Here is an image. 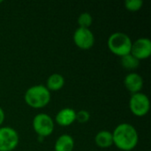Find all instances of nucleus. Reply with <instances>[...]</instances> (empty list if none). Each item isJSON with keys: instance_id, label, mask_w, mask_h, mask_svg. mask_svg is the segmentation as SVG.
I'll return each mask as SVG.
<instances>
[{"instance_id": "18", "label": "nucleus", "mask_w": 151, "mask_h": 151, "mask_svg": "<svg viewBox=\"0 0 151 151\" xmlns=\"http://www.w3.org/2000/svg\"><path fill=\"white\" fill-rule=\"evenodd\" d=\"M4 119H5V114H4V111L3 110L2 107H0V127H2L4 121Z\"/></svg>"}, {"instance_id": "16", "label": "nucleus", "mask_w": 151, "mask_h": 151, "mask_svg": "<svg viewBox=\"0 0 151 151\" xmlns=\"http://www.w3.org/2000/svg\"><path fill=\"white\" fill-rule=\"evenodd\" d=\"M143 5L142 0H126L125 7L129 12H137L142 9Z\"/></svg>"}, {"instance_id": "8", "label": "nucleus", "mask_w": 151, "mask_h": 151, "mask_svg": "<svg viewBox=\"0 0 151 151\" xmlns=\"http://www.w3.org/2000/svg\"><path fill=\"white\" fill-rule=\"evenodd\" d=\"M130 54L139 61L149 58L151 55V41L146 37L135 40L132 42Z\"/></svg>"}, {"instance_id": "13", "label": "nucleus", "mask_w": 151, "mask_h": 151, "mask_svg": "<svg viewBox=\"0 0 151 151\" xmlns=\"http://www.w3.org/2000/svg\"><path fill=\"white\" fill-rule=\"evenodd\" d=\"M65 85V78L59 73H52L49 76L46 82V88L50 92L60 90Z\"/></svg>"}, {"instance_id": "4", "label": "nucleus", "mask_w": 151, "mask_h": 151, "mask_svg": "<svg viewBox=\"0 0 151 151\" xmlns=\"http://www.w3.org/2000/svg\"><path fill=\"white\" fill-rule=\"evenodd\" d=\"M33 129L35 134L42 138L50 136L54 131V120L47 113H38L33 119Z\"/></svg>"}, {"instance_id": "19", "label": "nucleus", "mask_w": 151, "mask_h": 151, "mask_svg": "<svg viewBox=\"0 0 151 151\" xmlns=\"http://www.w3.org/2000/svg\"><path fill=\"white\" fill-rule=\"evenodd\" d=\"M2 3H3V1H1V0H0V4H2Z\"/></svg>"}, {"instance_id": "6", "label": "nucleus", "mask_w": 151, "mask_h": 151, "mask_svg": "<svg viewBox=\"0 0 151 151\" xmlns=\"http://www.w3.org/2000/svg\"><path fill=\"white\" fill-rule=\"evenodd\" d=\"M19 142L18 132L11 127H0V151L14 150Z\"/></svg>"}, {"instance_id": "9", "label": "nucleus", "mask_w": 151, "mask_h": 151, "mask_svg": "<svg viewBox=\"0 0 151 151\" xmlns=\"http://www.w3.org/2000/svg\"><path fill=\"white\" fill-rule=\"evenodd\" d=\"M143 78L134 72L129 73L124 79V85L132 95L141 92L143 88Z\"/></svg>"}, {"instance_id": "2", "label": "nucleus", "mask_w": 151, "mask_h": 151, "mask_svg": "<svg viewBox=\"0 0 151 151\" xmlns=\"http://www.w3.org/2000/svg\"><path fill=\"white\" fill-rule=\"evenodd\" d=\"M51 92L42 84L34 85L27 89L24 95L26 104L33 109H42L49 104Z\"/></svg>"}, {"instance_id": "5", "label": "nucleus", "mask_w": 151, "mask_h": 151, "mask_svg": "<svg viewBox=\"0 0 151 151\" xmlns=\"http://www.w3.org/2000/svg\"><path fill=\"white\" fill-rule=\"evenodd\" d=\"M129 109L136 117L146 116L150 109V102L148 96L142 92L133 94L129 100Z\"/></svg>"}, {"instance_id": "17", "label": "nucleus", "mask_w": 151, "mask_h": 151, "mask_svg": "<svg viewBox=\"0 0 151 151\" xmlns=\"http://www.w3.org/2000/svg\"><path fill=\"white\" fill-rule=\"evenodd\" d=\"M90 119V114L88 111L86 110H81L79 111H76V117H75V121L84 124L87 123Z\"/></svg>"}, {"instance_id": "15", "label": "nucleus", "mask_w": 151, "mask_h": 151, "mask_svg": "<svg viewBox=\"0 0 151 151\" xmlns=\"http://www.w3.org/2000/svg\"><path fill=\"white\" fill-rule=\"evenodd\" d=\"M78 25L79 27H84V28H89V27L92 25L93 18L89 12H82L78 17Z\"/></svg>"}, {"instance_id": "14", "label": "nucleus", "mask_w": 151, "mask_h": 151, "mask_svg": "<svg viewBox=\"0 0 151 151\" xmlns=\"http://www.w3.org/2000/svg\"><path fill=\"white\" fill-rule=\"evenodd\" d=\"M120 64L124 68L127 70H134L139 67L140 61L132 54H127L120 58Z\"/></svg>"}, {"instance_id": "3", "label": "nucleus", "mask_w": 151, "mask_h": 151, "mask_svg": "<svg viewBox=\"0 0 151 151\" xmlns=\"http://www.w3.org/2000/svg\"><path fill=\"white\" fill-rule=\"evenodd\" d=\"M132 42L128 35L123 32H115L109 36L107 45L111 53L121 58L130 54Z\"/></svg>"}, {"instance_id": "10", "label": "nucleus", "mask_w": 151, "mask_h": 151, "mask_svg": "<svg viewBox=\"0 0 151 151\" xmlns=\"http://www.w3.org/2000/svg\"><path fill=\"white\" fill-rule=\"evenodd\" d=\"M75 117L76 111L73 109L69 107L63 108L56 114L55 122L61 127H68L75 122Z\"/></svg>"}, {"instance_id": "1", "label": "nucleus", "mask_w": 151, "mask_h": 151, "mask_svg": "<svg viewBox=\"0 0 151 151\" xmlns=\"http://www.w3.org/2000/svg\"><path fill=\"white\" fill-rule=\"evenodd\" d=\"M113 144L122 151H131L139 142V134L136 128L129 123L118 125L112 132Z\"/></svg>"}, {"instance_id": "11", "label": "nucleus", "mask_w": 151, "mask_h": 151, "mask_svg": "<svg viewBox=\"0 0 151 151\" xmlns=\"http://www.w3.org/2000/svg\"><path fill=\"white\" fill-rule=\"evenodd\" d=\"M74 149V140L67 134L60 135L54 145L55 151H73Z\"/></svg>"}, {"instance_id": "12", "label": "nucleus", "mask_w": 151, "mask_h": 151, "mask_svg": "<svg viewBox=\"0 0 151 151\" xmlns=\"http://www.w3.org/2000/svg\"><path fill=\"white\" fill-rule=\"evenodd\" d=\"M95 142L97 147L101 149H107L113 145L112 133L107 130L98 132L95 136Z\"/></svg>"}, {"instance_id": "7", "label": "nucleus", "mask_w": 151, "mask_h": 151, "mask_svg": "<svg viewBox=\"0 0 151 151\" xmlns=\"http://www.w3.org/2000/svg\"><path fill=\"white\" fill-rule=\"evenodd\" d=\"M74 44L81 50H87L95 44V35L89 28L78 27L73 35Z\"/></svg>"}]
</instances>
